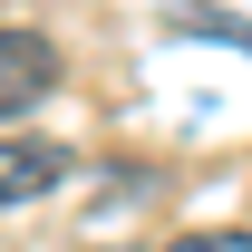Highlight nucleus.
<instances>
[{"label": "nucleus", "instance_id": "f257e3e1", "mask_svg": "<svg viewBox=\"0 0 252 252\" xmlns=\"http://www.w3.org/2000/svg\"><path fill=\"white\" fill-rule=\"evenodd\" d=\"M49 88H59V49H49L39 30H0V117L39 107Z\"/></svg>", "mask_w": 252, "mask_h": 252}, {"label": "nucleus", "instance_id": "f03ea898", "mask_svg": "<svg viewBox=\"0 0 252 252\" xmlns=\"http://www.w3.org/2000/svg\"><path fill=\"white\" fill-rule=\"evenodd\" d=\"M59 175H68V146H49V136H0V204H39Z\"/></svg>", "mask_w": 252, "mask_h": 252}, {"label": "nucleus", "instance_id": "7ed1b4c3", "mask_svg": "<svg viewBox=\"0 0 252 252\" xmlns=\"http://www.w3.org/2000/svg\"><path fill=\"white\" fill-rule=\"evenodd\" d=\"M175 39H223L252 59V20H233V10H175Z\"/></svg>", "mask_w": 252, "mask_h": 252}, {"label": "nucleus", "instance_id": "20e7f679", "mask_svg": "<svg viewBox=\"0 0 252 252\" xmlns=\"http://www.w3.org/2000/svg\"><path fill=\"white\" fill-rule=\"evenodd\" d=\"M165 252H252V233L243 223H214V233H175Z\"/></svg>", "mask_w": 252, "mask_h": 252}]
</instances>
